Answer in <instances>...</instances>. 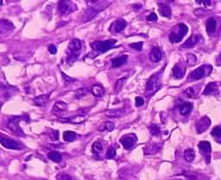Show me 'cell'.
<instances>
[{
    "label": "cell",
    "instance_id": "8992f818",
    "mask_svg": "<svg viewBox=\"0 0 221 180\" xmlns=\"http://www.w3.org/2000/svg\"><path fill=\"white\" fill-rule=\"evenodd\" d=\"M87 5L89 6V8H93L94 10H96L97 11H100L105 10L106 7H108L110 4V1H98V0H94V1H87Z\"/></svg>",
    "mask_w": 221,
    "mask_h": 180
},
{
    "label": "cell",
    "instance_id": "4dcf8cb0",
    "mask_svg": "<svg viewBox=\"0 0 221 180\" xmlns=\"http://www.w3.org/2000/svg\"><path fill=\"white\" fill-rule=\"evenodd\" d=\"M183 36L180 35L179 34H177L176 32H172L170 35H169V40L171 42H174V43H177V42H180L181 41Z\"/></svg>",
    "mask_w": 221,
    "mask_h": 180
},
{
    "label": "cell",
    "instance_id": "4fadbf2b",
    "mask_svg": "<svg viewBox=\"0 0 221 180\" xmlns=\"http://www.w3.org/2000/svg\"><path fill=\"white\" fill-rule=\"evenodd\" d=\"M205 75H206V71L203 67H201L195 69L193 73H191V74L189 75V78L193 80H198L204 78Z\"/></svg>",
    "mask_w": 221,
    "mask_h": 180
},
{
    "label": "cell",
    "instance_id": "d590c367",
    "mask_svg": "<svg viewBox=\"0 0 221 180\" xmlns=\"http://www.w3.org/2000/svg\"><path fill=\"white\" fill-rule=\"evenodd\" d=\"M196 56L193 54H188L187 55V63L189 64L190 66L194 65L196 63Z\"/></svg>",
    "mask_w": 221,
    "mask_h": 180
},
{
    "label": "cell",
    "instance_id": "836d02e7",
    "mask_svg": "<svg viewBox=\"0 0 221 180\" xmlns=\"http://www.w3.org/2000/svg\"><path fill=\"white\" fill-rule=\"evenodd\" d=\"M93 151L95 154H100L103 151V146L100 141H96L93 145Z\"/></svg>",
    "mask_w": 221,
    "mask_h": 180
},
{
    "label": "cell",
    "instance_id": "74e56055",
    "mask_svg": "<svg viewBox=\"0 0 221 180\" xmlns=\"http://www.w3.org/2000/svg\"><path fill=\"white\" fill-rule=\"evenodd\" d=\"M143 43L140 41V42L131 43V44L130 45V47L131 48L136 50V51H141V50L143 49Z\"/></svg>",
    "mask_w": 221,
    "mask_h": 180
},
{
    "label": "cell",
    "instance_id": "3957f363",
    "mask_svg": "<svg viewBox=\"0 0 221 180\" xmlns=\"http://www.w3.org/2000/svg\"><path fill=\"white\" fill-rule=\"evenodd\" d=\"M0 143L5 148L12 150H22L24 147V146L22 143L16 141L15 140L10 139V137L2 134H0Z\"/></svg>",
    "mask_w": 221,
    "mask_h": 180
},
{
    "label": "cell",
    "instance_id": "8fae6325",
    "mask_svg": "<svg viewBox=\"0 0 221 180\" xmlns=\"http://www.w3.org/2000/svg\"><path fill=\"white\" fill-rule=\"evenodd\" d=\"M98 13H99V11H97L93 8L87 9V10L84 12V14L82 16V22H89V21L93 20L98 15Z\"/></svg>",
    "mask_w": 221,
    "mask_h": 180
},
{
    "label": "cell",
    "instance_id": "bcb514c9",
    "mask_svg": "<svg viewBox=\"0 0 221 180\" xmlns=\"http://www.w3.org/2000/svg\"><path fill=\"white\" fill-rule=\"evenodd\" d=\"M147 19H148V21H150V22H154V21H157L158 17H157L156 14L153 12V13H150V14L148 16Z\"/></svg>",
    "mask_w": 221,
    "mask_h": 180
},
{
    "label": "cell",
    "instance_id": "6da1fadb",
    "mask_svg": "<svg viewBox=\"0 0 221 180\" xmlns=\"http://www.w3.org/2000/svg\"><path fill=\"white\" fill-rule=\"evenodd\" d=\"M117 42V40H108V41H97L91 43V48L93 49V52L90 53L87 57L89 58H95L97 55L104 54L112 48Z\"/></svg>",
    "mask_w": 221,
    "mask_h": 180
},
{
    "label": "cell",
    "instance_id": "f35d334b",
    "mask_svg": "<svg viewBox=\"0 0 221 180\" xmlns=\"http://www.w3.org/2000/svg\"><path fill=\"white\" fill-rule=\"evenodd\" d=\"M185 157L188 161H192V160L194 158V153L192 150H188L185 152Z\"/></svg>",
    "mask_w": 221,
    "mask_h": 180
},
{
    "label": "cell",
    "instance_id": "d4e9b609",
    "mask_svg": "<svg viewBox=\"0 0 221 180\" xmlns=\"http://www.w3.org/2000/svg\"><path fill=\"white\" fill-rule=\"evenodd\" d=\"M67 109H68V104L61 101L56 102L54 105V111H56V112H63L67 110Z\"/></svg>",
    "mask_w": 221,
    "mask_h": 180
},
{
    "label": "cell",
    "instance_id": "d6986e66",
    "mask_svg": "<svg viewBox=\"0 0 221 180\" xmlns=\"http://www.w3.org/2000/svg\"><path fill=\"white\" fill-rule=\"evenodd\" d=\"M159 12L165 17H170L171 16V9L166 3H159Z\"/></svg>",
    "mask_w": 221,
    "mask_h": 180
},
{
    "label": "cell",
    "instance_id": "c3c4849f",
    "mask_svg": "<svg viewBox=\"0 0 221 180\" xmlns=\"http://www.w3.org/2000/svg\"><path fill=\"white\" fill-rule=\"evenodd\" d=\"M51 133H52V134H49L50 138H51L52 140H54V141L58 140V137H59V132H58V131H56V130H55V131H52Z\"/></svg>",
    "mask_w": 221,
    "mask_h": 180
},
{
    "label": "cell",
    "instance_id": "ffe728a7",
    "mask_svg": "<svg viewBox=\"0 0 221 180\" xmlns=\"http://www.w3.org/2000/svg\"><path fill=\"white\" fill-rule=\"evenodd\" d=\"M198 41V37L196 35H191L183 44H182V48H194L196 43Z\"/></svg>",
    "mask_w": 221,
    "mask_h": 180
},
{
    "label": "cell",
    "instance_id": "60d3db41",
    "mask_svg": "<svg viewBox=\"0 0 221 180\" xmlns=\"http://www.w3.org/2000/svg\"><path fill=\"white\" fill-rule=\"evenodd\" d=\"M184 92H185V94L188 96H189V97H193V96H195V90L194 88H188L187 90H184Z\"/></svg>",
    "mask_w": 221,
    "mask_h": 180
},
{
    "label": "cell",
    "instance_id": "603a6c76",
    "mask_svg": "<svg viewBox=\"0 0 221 180\" xmlns=\"http://www.w3.org/2000/svg\"><path fill=\"white\" fill-rule=\"evenodd\" d=\"M92 93L95 96H102L105 94V89L101 85L96 84L92 88Z\"/></svg>",
    "mask_w": 221,
    "mask_h": 180
},
{
    "label": "cell",
    "instance_id": "484cf974",
    "mask_svg": "<svg viewBox=\"0 0 221 180\" xmlns=\"http://www.w3.org/2000/svg\"><path fill=\"white\" fill-rule=\"evenodd\" d=\"M123 114V110L121 109H110L106 112V115L108 117H114V118H118L122 116Z\"/></svg>",
    "mask_w": 221,
    "mask_h": 180
},
{
    "label": "cell",
    "instance_id": "f5cc1de1",
    "mask_svg": "<svg viewBox=\"0 0 221 180\" xmlns=\"http://www.w3.org/2000/svg\"><path fill=\"white\" fill-rule=\"evenodd\" d=\"M217 63H218L219 65H221V54L218 57V59H217Z\"/></svg>",
    "mask_w": 221,
    "mask_h": 180
},
{
    "label": "cell",
    "instance_id": "db71d44e",
    "mask_svg": "<svg viewBox=\"0 0 221 180\" xmlns=\"http://www.w3.org/2000/svg\"><path fill=\"white\" fill-rule=\"evenodd\" d=\"M3 4V0H0V5H2Z\"/></svg>",
    "mask_w": 221,
    "mask_h": 180
},
{
    "label": "cell",
    "instance_id": "816d5d0a",
    "mask_svg": "<svg viewBox=\"0 0 221 180\" xmlns=\"http://www.w3.org/2000/svg\"><path fill=\"white\" fill-rule=\"evenodd\" d=\"M197 2H201V3H203V4H205L206 6H207V5H210L211 4V1H197Z\"/></svg>",
    "mask_w": 221,
    "mask_h": 180
},
{
    "label": "cell",
    "instance_id": "e575fe53",
    "mask_svg": "<svg viewBox=\"0 0 221 180\" xmlns=\"http://www.w3.org/2000/svg\"><path fill=\"white\" fill-rule=\"evenodd\" d=\"M68 56L67 61H68V63H69V64L74 63V62L77 60L78 55H79L78 53H68Z\"/></svg>",
    "mask_w": 221,
    "mask_h": 180
},
{
    "label": "cell",
    "instance_id": "e0dca14e",
    "mask_svg": "<svg viewBox=\"0 0 221 180\" xmlns=\"http://www.w3.org/2000/svg\"><path fill=\"white\" fill-rule=\"evenodd\" d=\"M48 100H49L48 95H41V96H35L34 98V103L36 106L42 107V106H45L48 103Z\"/></svg>",
    "mask_w": 221,
    "mask_h": 180
},
{
    "label": "cell",
    "instance_id": "ba28073f",
    "mask_svg": "<svg viewBox=\"0 0 221 180\" xmlns=\"http://www.w3.org/2000/svg\"><path fill=\"white\" fill-rule=\"evenodd\" d=\"M17 90L15 87L12 86H6L0 85V96L1 97H10L14 95L15 92H16Z\"/></svg>",
    "mask_w": 221,
    "mask_h": 180
},
{
    "label": "cell",
    "instance_id": "9a60e30c",
    "mask_svg": "<svg viewBox=\"0 0 221 180\" xmlns=\"http://www.w3.org/2000/svg\"><path fill=\"white\" fill-rule=\"evenodd\" d=\"M209 125H210V120L207 116H205V117L201 118V120H199L197 124H196L197 129H198L199 132H202V131L206 130L209 127Z\"/></svg>",
    "mask_w": 221,
    "mask_h": 180
},
{
    "label": "cell",
    "instance_id": "f6af8a7d",
    "mask_svg": "<svg viewBox=\"0 0 221 180\" xmlns=\"http://www.w3.org/2000/svg\"><path fill=\"white\" fill-rule=\"evenodd\" d=\"M135 102H136V107H140V106L143 105V103H144V100L141 96H136Z\"/></svg>",
    "mask_w": 221,
    "mask_h": 180
},
{
    "label": "cell",
    "instance_id": "30bf717a",
    "mask_svg": "<svg viewBox=\"0 0 221 180\" xmlns=\"http://www.w3.org/2000/svg\"><path fill=\"white\" fill-rule=\"evenodd\" d=\"M82 43L79 39H73L68 44V53H78L81 49Z\"/></svg>",
    "mask_w": 221,
    "mask_h": 180
},
{
    "label": "cell",
    "instance_id": "5b68a950",
    "mask_svg": "<svg viewBox=\"0 0 221 180\" xmlns=\"http://www.w3.org/2000/svg\"><path fill=\"white\" fill-rule=\"evenodd\" d=\"M77 10L76 4L72 1H59L58 10L61 15H68Z\"/></svg>",
    "mask_w": 221,
    "mask_h": 180
},
{
    "label": "cell",
    "instance_id": "2e32d148",
    "mask_svg": "<svg viewBox=\"0 0 221 180\" xmlns=\"http://www.w3.org/2000/svg\"><path fill=\"white\" fill-rule=\"evenodd\" d=\"M127 60H128L127 55H122V56L112 59L110 61H111V65L113 67H119L124 65L127 62Z\"/></svg>",
    "mask_w": 221,
    "mask_h": 180
},
{
    "label": "cell",
    "instance_id": "1f68e13d",
    "mask_svg": "<svg viewBox=\"0 0 221 180\" xmlns=\"http://www.w3.org/2000/svg\"><path fill=\"white\" fill-rule=\"evenodd\" d=\"M177 29H178V32H176V33L179 34V35H181V36H184V35L188 33V27H187L185 24H183V23L179 24V25L177 26Z\"/></svg>",
    "mask_w": 221,
    "mask_h": 180
},
{
    "label": "cell",
    "instance_id": "44dd1931",
    "mask_svg": "<svg viewBox=\"0 0 221 180\" xmlns=\"http://www.w3.org/2000/svg\"><path fill=\"white\" fill-rule=\"evenodd\" d=\"M217 27V22L214 18H209L207 22V32L209 35H212L215 30Z\"/></svg>",
    "mask_w": 221,
    "mask_h": 180
},
{
    "label": "cell",
    "instance_id": "b9f144b4",
    "mask_svg": "<svg viewBox=\"0 0 221 180\" xmlns=\"http://www.w3.org/2000/svg\"><path fill=\"white\" fill-rule=\"evenodd\" d=\"M56 178L59 180H72V178L68 174H66V173H60Z\"/></svg>",
    "mask_w": 221,
    "mask_h": 180
},
{
    "label": "cell",
    "instance_id": "7dc6e473",
    "mask_svg": "<svg viewBox=\"0 0 221 180\" xmlns=\"http://www.w3.org/2000/svg\"><path fill=\"white\" fill-rule=\"evenodd\" d=\"M61 75H62L63 80H64L65 82H67V83H70V82L75 81V79H72V78L68 77V75H66V74H65L64 73H62V72H61Z\"/></svg>",
    "mask_w": 221,
    "mask_h": 180
},
{
    "label": "cell",
    "instance_id": "83f0119b",
    "mask_svg": "<svg viewBox=\"0 0 221 180\" xmlns=\"http://www.w3.org/2000/svg\"><path fill=\"white\" fill-rule=\"evenodd\" d=\"M215 91H217V86H216V84H214V83H209V84L206 86L203 94H204V95H211V94H213Z\"/></svg>",
    "mask_w": 221,
    "mask_h": 180
},
{
    "label": "cell",
    "instance_id": "7c38bea8",
    "mask_svg": "<svg viewBox=\"0 0 221 180\" xmlns=\"http://www.w3.org/2000/svg\"><path fill=\"white\" fill-rule=\"evenodd\" d=\"M162 54L159 48H153L149 53V60L152 62H159L162 60Z\"/></svg>",
    "mask_w": 221,
    "mask_h": 180
},
{
    "label": "cell",
    "instance_id": "52a82bcc",
    "mask_svg": "<svg viewBox=\"0 0 221 180\" xmlns=\"http://www.w3.org/2000/svg\"><path fill=\"white\" fill-rule=\"evenodd\" d=\"M14 29V24L6 20V19H0V34H7Z\"/></svg>",
    "mask_w": 221,
    "mask_h": 180
},
{
    "label": "cell",
    "instance_id": "ab89813d",
    "mask_svg": "<svg viewBox=\"0 0 221 180\" xmlns=\"http://www.w3.org/2000/svg\"><path fill=\"white\" fill-rule=\"evenodd\" d=\"M115 156H116V150L114 148H110L106 153V158L110 160V159H113Z\"/></svg>",
    "mask_w": 221,
    "mask_h": 180
},
{
    "label": "cell",
    "instance_id": "f907efd6",
    "mask_svg": "<svg viewBox=\"0 0 221 180\" xmlns=\"http://www.w3.org/2000/svg\"><path fill=\"white\" fill-rule=\"evenodd\" d=\"M48 51H49V53H50L51 54H55L56 52H57L56 47H55V45H53V44L49 45V46H48Z\"/></svg>",
    "mask_w": 221,
    "mask_h": 180
},
{
    "label": "cell",
    "instance_id": "ee69618b",
    "mask_svg": "<svg viewBox=\"0 0 221 180\" xmlns=\"http://www.w3.org/2000/svg\"><path fill=\"white\" fill-rule=\"evenodd\" d=\"M105 128L106 129H107L108 131H112L115 128V125L112 122H106L105 123Z\"/></svg>",
    "mask_w": 221,
    "mask_h": 180
},
{
    "label": "cell",
    "instance_id": "277c9868",
    "mask_svg": "<svg viewBox=\"0 0 221 180\" xmlns=\"http://www.w3.org/2000/svg\"><path fill=\"white\" fill-rule=\"evenodd\" d=\"M23 116H12L9 119L7 122L8 128L16 135L18 136H24V134L21 128L19 127V122L23 120Z\"/></svg>",
    "mask_w": 221,
    "mask_h": 180
},
{
    "label": "cell",
    "instance_id": "5bb4252c",
    "mask_svg": "<svg viewBox=\"0 0 221 180\" xmlns=\"http://www.w3.org/2000/svg\"><path fill=\"white\" fill-rule=\"evenodd\" d=\"M113 27V31L116 33H119L121 31H123L124 29V28L126 27V22L125 20L120 18L117 19L114 23H112V25L110 26V28Z\"/></svg>",
    "mask_w": 221,
    "mask_h": 180
},
{
    "label": "cell",
    "instance_id": "8d00e7d4",
    "mask_svg": "<svg viewBox=\"0 0 221 180\" xmlns=\"http://www.w3.org/2000/svg\"><path fill=\"white\" fill-rule=\"evenodd\" d=\"M199 147H200V149H201L202 151H204V152H206V153H209V152H210L211 147H210L209 142H205V141L201 142L200 145H199Z\"/></svg>",
    "mask_w": 221,
    "mask_h": 180
},
{
    "label": "cell",
    "instance_id": "f1b7e54d",
    "mask_svg": "<svg viewBox=\"0 0 221 180\" xmlns=\"http://www.w3.org/2000/svg\"><path fill=\"white\" fill-rule=\"evenodd\" d=\"M90 90L88 88H80L75 91V97L77 99H81L85 96H87L89 93Z\"/></svg>",
    "mask_w": 221,
    "mask_h": 180
},
{
    "label": "cell",
    "instance_id": "9c48e42d",
    "mask_svg": "<svg viewBox=\"0 0 221 180\" xmlns=\"http://www.w3.org/2000/svg\"><path fill=\"white\" fill-rule=\"evenodd\" d=\"M120 141L125 149H130L134 146V143L136 142V137L132 134L131 135H124L121 138Z\"/></svg>",
    "mask_w": 221,
    "mask_h": 180
},
{
    "label": "cell",
    "instance_id": "7bdbcfd3",
    "mask_svg": "<svg viewBox=\"0 0 221 180\" xmlns=\"http://www.w3.org/2000/svg\"><path fill=\"white\" fill-rule=\"evenodd\" d=\"M212 134L217 137H221V128L220 127H216L213 129Z\"/></svg>",
    "mask_w": 221,
    "mask_h": 180
},
{
    "label": "cell",
    "instance_id": "f546056e",
    "mask_svg": "<svg viewBox=\"0 0 221 180\" xmlns=\"http://www.w3.org/2000/svg\"><path fill=\"white\" fill-rule=\"evenodd\" d=\"M125 81H126V78H122V79H119L117 82H116V84H115V86H114V91L116 92V93H118L121 89L123 88V86L124 85V83H125Z\"/></svg>",
    "mask_w": 221,
    "mask_h": 180
},
{
    "label": "cell",
    "instance_id": "cb8c5ba5",
    "mask_svg": "<svg viewBox=\"0 0 221 180\" xmlns=\"http://www.w3.org/2000/svg\"><path fill=\"white\" fill-rule=\"evenodd\" d=\"M48 157L49 160H53L54 162H56V163L61 162V160H62L61 154L59 152H56V151H52V152L48 153Z\"/></svg>",
    "mask_w": 221,
    "mask_h": 180
},
{
    "label": "cell",
    "instance_id": "ac0fdd59",
    "mask_svg": "<svg viewBox=\"0 0 221 180\" xmlns=\"http://www.w3.org/2000/svg\"><path fill=\"white\" fill-rule=\"evenodd\" d=\"M193 109V104L189 102H185V103H182L181 104H180L179 106V110H180V113L183 115H188L191 112Z\"/></svg>",
    "mask_w": 221,
    "mask_h": 180
},
{
    "label": "cell",
    "instance_id": "d6a6232c",
    "mask_svg": "<svg viewBox=\"0 0 221 180\" xmlns=\"http://www.w3.org/2000/svg\"><path fill=\"white\" fill-rule=\"evenodd\" d=\"M87 120L86 116L84 115H75L72 118H70V122H74V123H81L83 122H85Z\"/></svg>",
    "mask_w": 221,
    "mask_h": 180
},
{
    "label": "cell",
    "instance_id": "4316f807",
    "mask_svg": "<svg viewBox=\"0 0 221 180\" xmlns=\"http://www.w3.org/2000/svg\"><path fill=\"white\" fill-rule=\"evenodd\" d=\"M76 137H77V134H76V133L74 132V131H66V132H64V134H63V138H64V140H65L66 141H68V142L74 141L76 139Z\"/></svg>",
    "mask_w": 221,
    "mask_h": 180
},
{
    "label": "cell",
    "instance_id": "681fc988",
    "mask_svg": "<svg viewBox=\"0 0 221 180\" xmlns=\"http://www.w3.org/2000/svg\"><path fill=\"white\" fill-rule=\"evenodd\" d=\"M149 128L151 130V133L154 134H157L160 132V129H159V128L156 125H151Z\"/></svg>",
    "mask_w": 221,
    "mask_h": 180
},
{
    "label": "cell",
    "instance_id": "7402d4cb",
    "mask_svg": "<svg viewBox=\"0 0 221 180\" xmlns=\"http://www.w3.org/2000/svg\"><path fill=\"white\" fill-rule=\"evenodd\" d=\"M173 75L176 79H181L185 75V69L181 66H175L173 68Z\"/></svg>",
    "mask_w": 221,
    "mask_h": 180
},
{
    "label": "cell",
    "instance_id": "7a4b0ae2",
    "mask_svg": "<svg viewBox=\"0 0 221 180\" xmlns=\"http://www.w3.org/2000/svg\"><path fill=\"white\" fill-rule=\"evenodd\" d=\"M161 88V82H160V74L156 73L150 77L149 79L147 86H146V94L147 96H150L156 92Z\"/></svg>",
    "mask_w": 221,
    "mask_h": 180
}]
</instances>
